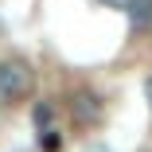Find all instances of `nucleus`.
<instances>
[{"mask_svg": "<svg viewBox=\"0 0 152 152\" xmlns=\"http://www.w3.org/2000/svg\"><path fill=\"white\" fill-rule=\"evenodd\" d=\"M58 148H63V137H58L55 129H47L43 133V152H58Z\"/></svg>", "mask_w": 152, "mask_h": 152, "instance_id": "nucleus-4", "label": "nucleus"}, {"mask_svg": "<svg viewBox=\"0 0 152 152\" xmlns=\"http://www.w3.org/2000/svg\"><path fill=\"white\" fill-rule=\"evenodd\" d=\"M74 117L82 121V125H86V121H102V102L94 94H78L74 98Z\"/></svg>", "mask_w": 152, "mask_h": 152, "instance_id": "nucleus-2", "label": "nucleus"}, {"mask_svg": "<svg viewBox=\"0 0 152 152\" xmlns=\"http://www.w3.org/2000/svg\"><path fill=\"white\" fill-rule=\"evenodd\" d=\"M35 125H39L43 133L51 129V109H47V105H35Z\"/></svg>", "mask_w": 152, "mask_h": 152, "instance_id": "nucleus-5", "label": "nucleus"}, {"mask_svg": "<svg viewBox=\"0 0 152 152\" xmlns=\"http://www.w3.org/2000/svg\"><path fill=\"white\" fill-rule=\"evenodd\" d=\"M144 98H148V105H152V78L144 82Z\"/></svg>", "mask_w": 152, "mask_h": 152, "instance_id": "nucleus-7", "label": "nucleus"}, {"mask_svg": "<svg viewBox=\"0 0 152 152\" xmlns=\"http://www.w3.org/2000/svg\"><path fill=\"white\" fill-rule=\"evenodd\" d=\"M129 16H133V23H148L152 20V0H129Z\"/></svg>", "mask_w": 152, "mask_h": 152, "instance_id": "nucleus-3", "label": "nucleus"}, {"mask_svg": "<svg viewBox=\"0 0 152 152\" xmlns=\"http://www.w3.org/2000/svg\"><path fill=\"white\" fill-rule=\"evenodd\" d=\"M31 82H35V74H31L27 63H20V58L0 63V102H4V105L23 102L27 94H31Z\"/></svg>", "mask_w": 152, "mask_h": 152, "instance_id": "nucleus-1", "label": "nucleus"}, {"mask_svg": "<svg viewBox=\"0 0 152 152\" xmlns=\"http://www.w3.org/2000/svg\"><path fill=\"white\" fill-rule=\"evenodd\" d=\"M102 4H105V8H125L129 0H102Z\"/></svg>", "mask_w": 152, "mask_h": 152, "instance_id": "nucleus-6", "label": "nucleus"}]
</instances>
